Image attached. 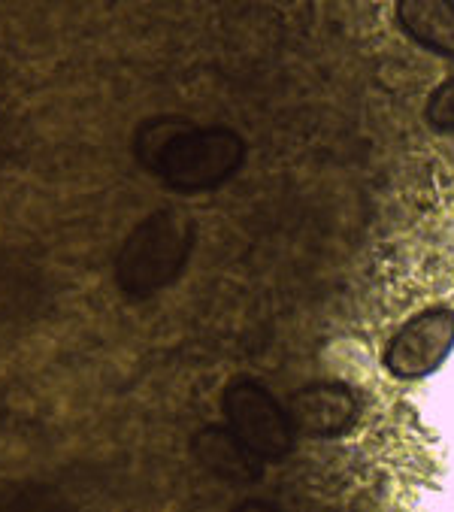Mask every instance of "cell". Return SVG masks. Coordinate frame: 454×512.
Here are the masks:
<instances>
[{
    "label": "cell",
    "mask_w": 454,
    "mask_h": 512,
    "mask_svg": "<svg viewBox=\"0 0 454 512\" xmlns=\"http://www.w3.org/2000/svg\"><path fill=\"white\" fill-rule=\"evenodd\" d=\"M137 164L176 194H203L231 182L246 158V140L227 125H197L182 116H155L131 137Z\"/></svg>",
    "instance_id": "obj_1"
},
{
    "label": "cell",
    "mask_w": 454,
    "mask_h": 512,
    "mask_svg": "<svg viewBox=\"0 0 454 512\" xmlns=\"http://www.w3.org/2000/svg\"><path fill=\"white\" fill-rule=\"evenodd\" d=\"M197 243V222L179 207L149 213L125 237L112 273L128 300H149L170 288L188 267Z\"/></svg>",
    "instance_id": "obj_2"
},
{
    "label": "cell",
    "mask_w": 454,
    "mask_h": 512,
    "mask_svg": "<svg viewBox=\"0 0 454 512\" xmlns=\"http://www.w3.org/2000/svg\"><path fill=\"white\" fill-rule=\"evenodd\" d=\"M224 416L231 434L255 455V458H282L294 446V422L276 397L252 382L240 379L224 391Z\"/></svg>",
    "instance_id": "obj_3"
},
{
    "label": "cell",
    "mask_w": 454,
    "mask_h": 512,
    "mask_svg": "<svg viewBox=\"0 0 454 512\" xmlns=\"http://www.w3.org/2000/svg\"><path fill=\"white\" fill-rule=\"evenodd\" d=\"M454 349V310L430 306L412 316L388 343L385 367L397 379H421L451 355Z\"/></svg>",
    "instance_id": "obj_4"
},
{
    "label": "cell",
    "mask_w": 454,
    "mask_h": 512,
    "mask_svg": "<svg viewBox=\"0 0 454 512\" xmlns=\"http://www.w3.org/2000/svg\"><path fill=\"white\" fill-rule=\"evenodd\" d=\"M291 422L315 437H333L352 428L358 416V403L343 385H315L303 388L291 400Z\"/></svg>",
    "instance_id": "obj_5"
},
{
    "label": "cell",
    "mask_w": 454,
    "mask_h": 512,
    "mask_svg": "<svg viewBox=\"0 0 454 512\" xmlns=\"http://www.w3.org/2000/svg\"><path fill=\"white\" fill-rule=\"evenodd\" d=\"M400 31L421 49L454 58V4L451 0H403L394 13Z\"/></svg>",
    "instance_id": "obj_6"
},
{
    "label": "cell",
    "mask_w": 454,
    "mask_h": 512,
    "mask_svg": "<svg viewBox=\"0 0 454 512\" xmlns=\"http://www.w3.org/2000/svg\"><path fill=\"white\" fill-rule=\"evenodd\" d=\"M194 455L209 473L221 479L249 482L258 476V467H255L258 458L231 434V428H203L194 437Z\"/></svg>",
    "instance_id": "obj_7"
},
{
    "label": "cell",
    "mask_w": 454,
    "mask_h": 512,
    "mask_svg": "<svg viewBox=\"0 0 454 512\" xmlns=\"http://www.w3.org/2000/svg\"><path fill=\"white\" fill-rule=\"evenodd\" d=\"M424 122L436 134H454V76L433 88L424 107Z\"/></svg>",
    "instance_id": "obj_8"
},
{
    "label": "cell",
    "mask_w": 454,
    "mask_h": 512,
    "mask_svg": "<svg viewBox=\"0 0 454 512\" xmlns=\"http://www.w3.org/2000/svg\"><path fill=\"white\" fill-rule=\"evenodd\" d=\"M237 512H276V509H270L267 503H258V500H252V503H243Z\"/></svg>",
    "instance_id": "obj_9"
}]
</instances>
